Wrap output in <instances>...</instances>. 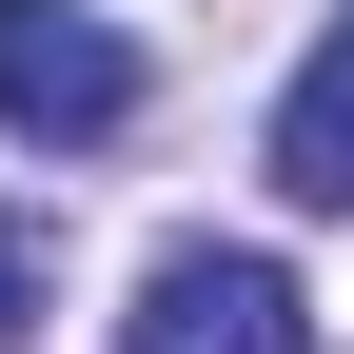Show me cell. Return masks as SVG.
Instances as JSON below:
<instances>
[{"label":"cell","instance_id":"obj_1","mask_svg":"<svg viewBox=\"0 0 354 354\" xmlns=\"http://www.w3.org/2000/svg\"><path fill=\"white\" fill-rule=\"evenodd\" d=\"M158 79H138V39L99 20V0H0V138H39V158H79V138H118Z\"/></svg>","mask_w":354,"mask_h":354},{"label":"cell","instance_id":"obj_2","mask_svg":"<svg viewBox=\"0 0 354 354\" xmlns=\"http://www.w3.org/2000/svg\"><path fill=\"white\" fill-rule=\"evenodd\" d=\"M118 354H315V295L236 236H177L138 276V315H118Z\"/></svg>","mask_w":354,"mask_h":354},{"label":"cell","instance_id":"obj_3","mask_svg":"<svg viewBox=\"0 0 354 354\" xmlns=\"http://www.w3.org/2000/svg\"><path fill=\"white\" fill-rule=\"evenodd\" d=\"M276 197L295 216H354V20L295 59V99H276Z\"/></svg>","mask_w":354,"mask_h":354},{"label":"cell","instance_id":"obj_4","mask_svg":"<svg viewBox=\"0 0 354 354\" xmlns=\"http://www.w3.org/2000/svg\"><path fill=\"white\" fill-rule=\"evenodd\" d=\"M59 315V216H0V354H39Z\"/></svg>","mask_w":354,"mask_h":354}]
</instances>
